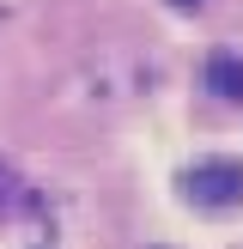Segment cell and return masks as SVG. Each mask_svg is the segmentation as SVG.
Instances as JSON below:
<instances>
[{
  "mask_svg": "<svg viewBox=\"0 0 243 249\" xmlns=\"http://www.w3.org/2000/svg\"><path fill=\"white\" fill-rule=\"evenodd\" d=\"M207 85H213L225 104H243V55H231V49H219L213 61H207Z\"/></svg>",
  "mask_w": 243,
  "mask_h": 249,
  "instance_id": "cell-2",
  "label": "cell"
},
{
  "mask_svg": "<svg viewBox=\"0 0 243 249\" xmlns=\"http://www.w3.org/2000/svg\"><path fill=\"white\" fill-rule=\"evenodd\" d=\"M12 195H18V182H12V170H6V164H0V207H6V201H12Z\"/></svg>",
  "mask_w": 243,
  "mask_h": 249,
  "instance_id": "cell-3",
  "label": "cell"
},
{
  "mask_svg": "<svg viewBox=\"0 0 243 249\" xmlns=\"http://www.w3.org/2000/svg\"><path fill=\"white\" fill-rule=\"evenodd\" d=\"M182 195H189L194 207H237L243 201V164L207 158V164H194L189 177H182Z\"/></svg>",
  "mask_w": 243,
  "mask_h": 249,
  "instance_id": "cell-1",
  "label": "cell"
},
{
  "mask_svg": "<svg viewBox=\"0 0 243 249\" xmlns=\"http://www.w3.org/2000/svg\"><path fill=\"white\" fill-rule=\"evenodd\" d=\"M170 6H201V0H170Z\"/></svg>",
  "mask_w": 243,
  "mask_h": 249,
  "instance_id": "cell-4",
  "label": "cell"
}]
</instances>
